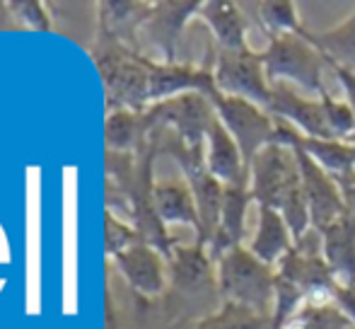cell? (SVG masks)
<instances>
[{"label": "cell", "mask_w": 355, "mask_h": 329, "mask_svg": "<svg viewBox=\"0 0 355 329\" xmlns=\"http://www.w3.org/2000/svg\"><path fill=\"white\" fill-rule=\"evenodd\" d=\"M249 189L257 206H268L285 218L295 242L312 233L307 196L297 155L290 146L271 143L249 164Z\"/></svg>", "instance_id": "cell-1"}, {"label": "cell", "mask_w": 355, "mask_h": 329, "mask_svg": "<svg viewBox=\"0 0 355 329\" xmlns=\"http://www.w3.org/2000/svg\"><path fill=\"white\" fill-rule=\"evenodd\" d=\"M215 286L225 303L271 317L276 298V269L263 264L249 252L247 245H237L215 262Z\"/></svg>", "instance_id": "cell-2"}, {"label": "cell", "mask_w": 355, "mask_h": 329, "mask_svg": "<svg viewBox=\"0 0 355 329\" xmlns=\"http://www.w3.org/2000/svg\"><path fill=\"white\" fill-rule=\"evenodd\" d=\"M261 61L271 85L288 83L293 87L297 85L300 90L312 92L314 97L329 92L324 85V66L329 63L312 39L295 37V34L268 37V47L261 51Z\"/></svg>", "instance_id": "cell-3"}, {"label": "cell", "mask_w": 355, "mask_h": 329, "mask_svg": "<svg viewBox=\"0 0 355 329\" xmlns=\"http://www.w3.org/2000/svg\"><path fill=\"white\" fill-rule=\"evenodd\" d=\"M211 99L215 104L218 119L237 141L247 167L263 148L276 143V117L268 109L247 102V99L227 97V94L220 92Z\"/></svg>", "instance_id": "cell-4"}, {"label": "cell", "mask_w": 355, "mask_h": 329, "mask_svg": "<svg viewBox=\"0 0 355 329\" xmlns=\"http://www.w3.org/2000/svg\"><path fill=\"white\" fill-rule=\"evenodd\" d=\"M215 85L220 94L239 97L268 109L273 85L266 76L261 51L244 49V51H218L213 63Z\"/></svg>", "instance_id": "cell-5"}, {"label": "cell", "mask_w": 355, "mask_h": 329, "mask_svg": "<svg viewBox=\"0 0 355 329\" xmlns=\"http://www.w3.org/2000/svg\"><path fill=\"white\" fill-rule=\"evenodd\" d=\"M215 104L206 94H179V97L164 99L145 112L143 121L148 126H174L179 141L187 146H206V133L215 121Z\"/></svg>", "instance_id": "cell-6"}, {"label": "cell", "mask_w": 355, "mask_h": 329, "mask_svg": "<svg viewBox=\"0 0 355 329\" xmlns=\"http://www.w3.org/2000/svg\"><path fill=\"white\" fill-rule=\"evenodd\" d=\"M300 162V174H302V187L304 196H307L309 206V218H312V230L322 233L331 226L334 221L343 216L348 211L343 192L338 187V182L322 167L312 155H307L300 148H293Z\"/></svg>", "instance_id": "cell-7"}, {"label": "cell", "mask_w": 355, "mask_h": 329, "mask_svg": "<svg viewBox=\"0 0 355 329\" xmlns=\"http://www.w3.org/2000/svg\"><path fill=\"white\" fill-rule=\"evenodd\" d=\"M309 237H312V233L300 242H295L288 257L276 267V276L293 283L297 291L304 293V298L327 296V293L334 296V286L338 281L334 276L331 267L327 264V259H324L322 242H319V247H314Z\"/></svg>", "instance_id": "cell-8"}, {"label": "cell", "mask_w": 355, "mask_h": 329, "mask_svg": "<svg viewBox=\"0 0 355 329\" xmlns=\"http://www.w3.org/2000/svg\"><path fill=\"white\" fill-rule=\"evenodd\" d=\"M206 94L215 97L218 85H215L213 66H193V63H177V61H150V78H148V102H164V99L179 97V94Z\"/></svg>", "instance_id": "cell-9"}, {"label": "cell", "mask_w": 355, "mask_h": 329, "mask_svg": "<svg viewBox=\"0 0 355 329\" xmlns=\"http://www.w3.org/2000/svg\"><path fill=\"white\" fill-rule=\"evenodd\" d=\"M268 112L276 119L290 124L297 133L307 138H334L331 128L327 124L322 99L319 97H304L293 85L288 83H273V94ZM336 141V138H334Z\"/></svg>", "instance_id": "cell-10"}, {"label": "cell", "mask_w": 355, "mask_h": 329, "mask_svg": "<svg viewBox=\"0 0 355 329\" xmlns=\"http://www.w3.org/2000/svg\"><path fill=\"white\" fill-rule=\"evenodd\" d=\"M276 143L300 148L322 164L334 179H343L355 172V146L353 143L334 141V138H307L295 131L290 124L276 119Z\"/></svg>", "instance_id": "cell-11"}, {"label": "cell", "mask_w": 355, "mask_h": 329, "mask_svg": "<svg viewBox=\"0 0 355 329\" xmlns=\"http://www.w3.org/2000/svg\"><path fill=\"white\" fill-rule=\"evenodd\" d=\"M249 203H254L252 189H249V177L239 179V182H234V184H225L223 211H220L218 230H215L213 240L208 242V252H211L213 262H218L227 249L242 245Z\"/></svg>", "instance_id": "cell-12"}, {"label": "cell", "mask_w": 355, "mask_h": 329, "mask_svg": "<svg viewBox=\"0 0 355 329\" xmlns=\"http://www.w3.org/2000/svg\"><path fill=\"white\" fill-rule=\"evenodd\" d=\"M116 267L128 278V283L136 291H141L143 296H157V293L164 291L167 276H164L162 252H157L145 240L123 249L121 254H116Z\"/></svg>", "instance_id": "cell-13"}, {"label": "cell", "mask_w": 355, "mask_h": 329, "mask_svg": "<svg viewBox=\"0 0 355 329\" xmlns=\"http://www.w3.org/2000/svg\"><path fill=\"white\" fill-rule=\"evenodd\" d=\"M322 254L341 286H355V213L346 211L319 233Z\"/></svg>", "instance_id": "cell-14"}, {"label": "cell", "mask_w": 355, "mask_h": 329, "mask_svg": "<svg viewBox=\"0 0 355 329\" xmlns=\"http://www.w3.org/2000/svg\"><path fill=\"white\" fill-rule=\"evenodd\" d=\"M198 19L208 24L218 42V51H244L252 49L249 44V24L242 15V8L230 0H211L201 3Z\"/></svg>", "instance_id": "cell-15"}, {"label": "cell", "mask_w": 355, "mask_h": 329, "mask_svg": "<svg viewBox=\"0 0 355 329\" xmlns=\"http://www.w3.org/2000/svg\"><path fill=\"white\" fill-rule=\"evenodd\" d=\"M247 247L254 257L276 269L295 247V235L281 213L268 206H257V230Z\"/></svg>", "instance_id": "cell-16"}, {"label": "cell", "mask_w": 355, "mask_h": 329, "mask_svg": "<svg viewBox=\"0 0 355 329\" xmlns=\"http://www.w3.org/2000/svg\"><path fill=\"white\" fill-rule=\"evenodd\" d=\"M206 167L223 184H234L239 179L249 177V167L244 162L237 141L218 117H215V121L206 133Z\"/></svg>", "instance_id": "cell-17"}, {"label": "cell", "mask_w": 355, "mask_h": 329, "mask_svg": "<svg viewBox=\"0 0 355 329\" xmlns=\"http://www.w3.org/2000/svg\"><path fill=\"white\" fill-rule=\"evenodd\" d=\"M201 3H159L153 5L148 15L145 29L153 42L164 51V61H174V47H177L182 29L189 19L198 17Z\"/></svg>", "instance_id": "cell-18"}, {"label": "cell", "mask_w": 355, "mask_h": 329, "mask_svg": "<svg viewBox=\"0 0 355 329\" xmlns=\"http://www.w3.org/2000/svg\"><path fill=\"white\" fill-rule=\"evenodd\" d=\"M153 203H155V211H157L159 221H162L164 226L179 223V226H191L193 230H196V235L201 233L196 199H193L189 182H182V179L157 182L153 189Z\"/></svg>", "instance_id": "cell-19"}, {"label": "cell", "mask_w": 355, "mask_h": 329, "mask_svg": "<svg viewBox=\"0 0 355 329\" xmlns=\"http://www.w3.org/2000/svg\"><path fill=\"white\" fill-rule=\"evenodd\" d=\"M172 273L174 281L184 288H201L206 283H213L215 267L213 257L206 245L196 242L191 247H174L172 252Z\"/></svg>", "instance_id": "cell-20"}, {"label": "cell", "mask_w": 355, "mask_h": 329, "mask_svg": "<svg viewBox=\"0 0 355 329\" xmlns=\"http://www.w3.org/2000/svg\"><path fill=\"white\" fill-rule=\"evenodd\" d=\"M353 322L346 312L338 307L331 293L327 296H312L302 303L293 320L285 329H351Z\"/></svg>", "instance_id": "cell-21"}, {"label": "cell", "mask_w": 355, "mask_h": 329, "mask_svg": "<svg viewBox=\"0 0 355 329\" xmlns=\"http://www.w3.org/2000/svg\"><path fill=\"white\" fill-rule=\"evenodd\" d=\"M314 47L324 53L329 66L355 71V10L336 27L314 32Z\"/></svg>", "instance_id": "cell-22"}, {"label": "cell", "mask_w": 355, "mask_h": 329, "mask_svg": "<svg viewBox=\"0 0 355 329\" xmlns=\"http://www.w3.org/2000/svg\"><path fill=\"white\" fill-rule=\"evenodd\" d=\"M257 17L259 24L268 37H278V34H295V37L312 39L314 32H309L302 24L297 12V5L290 0H268V3H257Z\"/></svg>", "instance_id": "cell-23"}, {"label": "cell", "mask_w": 355, "mask_h": 329, "mask_svg": "<svg viewBox=\"0 0 355 329\" xmlns=\"http://www.w3.org/2000/svg\"><path fill=\"white\" fill-rule=\"evenodd\" d=\"M271 317H263L259 312L242 307L237 303H225L213 315L203 317L193 329H268Z\"/></svg>", "instance_id": "cell-24"}, {"label": "cell", "mask_w": 355, "mask_h": 329, "mask_svg": "<svg viewBox=\"0 0 355 329\" xmlns=\"http://www.w3.org/2000/svg\"><path fill=\"white\" fill-rule=\"evenodd\" d=\"M145 128L143 117L133 114L131 109H116L107 119V143L114 151H126L136 143L138 133Z\"/></svg>", "instance_id": "cell-25"}, {"label": "cell", "mask_w": 355, "mask_h": 329, "mask_svg": "<svg viewBox=\"0 0 355 329\" xmlns=\"http://www.w3.org/2000/svg\"><path fill=\"white\" fill-rule=\"evenodd\" d=\"M322 107L324 114H327V124L331 128V136L336 141L343 143H351L353 133H355V117H353V109L346 99H334L331 92H324L322 97Z\"/></svg>", "instance_id": "cell-26"}, {"label": "cell", "mask_w": 355, "mask_h": 329, "mask_svg": "<svg viewBox=\"0 0 355 329\" xmlns=\"http://www.w3.org/2000/svg\"><path fill=\"white\" fill-rule=\"evenodd\" d=\"M138 240V233L131 230L128 226H123V223H119L116 218L107 216V252L109 254H121L123 249H128L131 245H136Z\"/></svg>", "instance_id": "cell-27"}, {"label": "cell", "mask_w": 355, "mask_h": 329, "mask_svg": "<svg viewBox=\"0 0 355 329\" xmlns=\"http://www.w3.org/2000/svg\"><path fill=\"white\" fill-rule=\"evenodd\" d=\"M12 15L29 29H49V19L42 10V3H10Z\"/></svg>", "instance_id": "cell-28"}, {"label": "cell", "mask_w": 355, "mask_h": 329, "mask_svg": "<svg viewBox=\"0 0 355 329\" xmlns=\"http://www.w3.org/2000/svg\"><path fill=\"white\" fill-rule=\"evenodd\" d=\"M336 76L338 85L343 87V94H346V102L351 104L353 109V117H355V71H348V68H341V66H329ZM351 143L355 146V133L351 138Z\"/></svg>", "instance_id": "cell-29"}, {"label": "cell", "mask_w": 355, "mask_h": 329, "mask_svg": "<svg viewBox=\"0 0 355 329\" xmlns=\"http://www.w3.org/2000/svg\"><path fill=\"white\" fill-rule=\"evenodd\" d=\"M334 301L338 303V307L351 317V322L355 325V286H341V283H336L334 286Z\"/></svg>", "instance_id": "cell-30"}, {"label": "cell", "mask_w": 355, "mask_h": 329, "mask_svg": "<svg viewBox=\"0 0 355 329\" xmlns=\"http://www.w3.org/2000/svg\"><path fill=\"white\" fill-rule=\"evenodd\" d=\"M338 187H341L343 199H346V208L351 213H355V172L343 179H338Z\"/></svg>", "instance_id": "cell-31"}]
</instances>
